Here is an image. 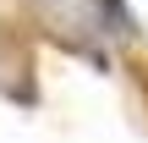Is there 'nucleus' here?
<instances>
[{"label":"nucleus","mask_w":148,"mask_h":143,"mask_svg":"<svg viewBox=\"0 0 148 143\" xmlns=\"http://www.w3.org/2000/svg\"><path fill=\"white\" fill-rule=\"evenodd\" d=\"M33 11L49 28L71 33V39H88V33H132L121 0H33Z\"/></svg>","instance_id":"1"}]
</instances>
